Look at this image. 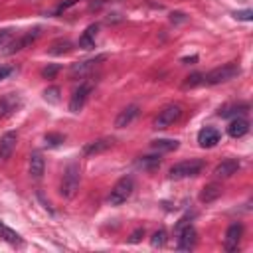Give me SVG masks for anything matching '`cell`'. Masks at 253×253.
Here are the masks:
<instances>
[{"mask_svg": "<svg viewBox=\"0 0 253 253\" xmlns=\"http://www.w3.org/2000/svg\"><path fill=\"white\" fill-rule=\"evenodd\" d=\"M239 73H241V67L237 63H233V61L231 63H223V65L211 69L208 75H204V83L206 85H219V83H225V81L237 77Z\"/></svg>", "mask_w": 253, "mask_h": 253, "instance_id": "obj_1", "label": "cell"}, {"mask_svg": "<svg viewBox=\"0 0 253 253\" xmlns=\"http://www.w3.org/2000/svg\"><path fill=\"white\" fill-rule=\"evenodd\" d=\"M204 168V160H198V158H190V160H182L178 164H174L168 172V176L172 180H182V178H192V176H198Z\"/></svg>", "mask_w": 253, "mask_h": 253, "instance_id": "obj_2", "label": "cell"}, {"mask_svg": "<svg viewBox=\"0 0 253 253\" xmlns=\"http://www.w3.org/2000/svg\"><path fill=\"white\" fill-rule=\"evenodd\" d=\"M132 190H134L132 178H130V176H123V178L113 186V190H111L107 202H109L111 206H121V204H125V202L130 198Z\"/></svg>", "mask_w": 253, "mask_h": 253, "instance_id": "obj_3", "label": "cell"}, {"mask_svg": "<svg viewBox=\"0 0 253 253\" xmlns=\"http://www.w3.org/2000/svg\"><path fill=\"white\" fill-rule=\"evenodd\" d=\"M180 117H182V107H180V105H166V107L156 115L152 126H154L156 130H164V128L172 126Z\"/></svg>", "mask_w": 253, "mask_h": 253, "instance_id": "obj_4", "label": "cell"}, {"mask_svg": "<svg viewBox=\"0 0 253 253\" xmlns=\"http://www.w3.org/2000/svg\"><path fill=\"white\" fill-rule=\"evenodd\" d=\"M77 190H79V166L77 164H69L65 174H63L59 192H61L63 198H73Z\"/></svg>", "mask_w": 253, "mask_h": 253, "instance_id": "obj_5", "label": "cell"}, {"mask_svg": "<svg viewBox=\"0 0 253 253\" xmlns=\"http://www.w3.org/2000/svg\"><path fill=\"white\" fill-rule=\"evenodd\" d=\"M91 89H93V85H91L89 81H85V83H81V85L73 91L71 101H69V111H71V113H79V111L85 107V103H87V99H89V95H91Z\"/></svg>", "mask_w": 253, "mask_h": 253, "instance_id": "obj_6", "label": "cell"}, {"mask_svg": "<svg viewBox=\"0 0 253 253\" xmlns=\"http://www.w3.org/2000/svg\"><path fill=\"white\" fill-rule=\"evenodd\" d=\"M38 36H40V28L26 32L24 36H20V38L12 40L10 43H6V49H4V53H6V55H12V53H16V51H20V49L28 47L30 43H34V42L38 40Z\"/></svg>", "mask_w": 253, "mask_h": 253, "instance_id": "obj_7", "label": "cell"}, {"mask_svg": "<svg viewBox=\"0 0 253 253\" xmlns=\"http://www.w3.org/2000/svg\"><path fill=\"white\" fill-rule=\"evenodd\" d=\"M103 59H105V55H99V57H95V59H85V61H81V63H73L71 69H69V75H71L73 79H83V77H87V75L99 65V61H103Z\"/></svg>", "mask_w": 253, "mask_h": 253, "instance_id": "obj_8", "label": "cell"}, {"mask_svg": "<svg viewBox=\"0 0 253 253\" xmlns=\"http://www.w3.org/2000/svg\"><path fill=\"white\" fill-rule=\"evenodd\" d=\"M196 243H198V233L192 227V223L178 231V249L180 251H190L196 247Z\"/></svg>", "mask_w": 253, "mask_h": 253, "instance_id": "obj_9", "label": "cell"}, {"mask_svg": "<svg viewBox=\"0 0 253 253\" xmlns=\"http://www.w3.org/2000/svg\"><path fill=\"white\" fill-rule=\"evenodd\" d=\"M16 142H18V134L16 132H6L2 138H0V164H4L10 156H12V152H14V148H16Z\"/></svg>", "mask_w": 253, "mask_h": 253, "instance_id": "obj_10", "label": "cell"}, {"mask_svg": "<svg viewBox=\"0 0 253 253\" xmlns=\"http://www.w3.org/2000/svg\"><path fill=\"white\" fill-rule=\"evenodd\" d=\"M241 235H243V225L241 223H231L225 231V251H235L239 247Z\"/></svg>", "mask_w": 253, "mask_h": 253, "instance_id": "obj_11", "label": "cell"}, {"mask_svg": "<svg viewBox=\"0 0 253 253\" xmlns=\"http://www.w3.org/2000/svg\"><path fill=\"white\" fill-rule=\"evenodd\" d=\"M219 142V130L213 128V126H204L200 132H198V144L202 148H211Z\"/></svg>", "mask_w": 253, "mask_h": 253, "instance_id": "obj_12", "label": "cell"}, {"mask_svg": "<svg viewBox=\"0 0 253 253\" xmlns=\"http://www.w3.org/2000/svg\"><path fill=\"white\" fill-rule=\"evenodd\" d=\"M239 160H235V158H227V160H221L215 168H213V176L215 178H229V176H233L237 170H239Z\"/></svg>", "mask_w": 253, "mask_h": 253, "instance_id": "obj_13", "label": "cell"}, {"mask_svg": "<svg viewBox=\"0 0 253 253\" xmlns=\"http://www.w3.org/2000/svg\"><path fill=\"white\" fill-rule=\"evenodd\" d=\"M136 117H138V105H128V107H125V109L117 115L115 126H117V128H125V126H128Z\"/></svg>", "mask_w": 253, "mask_h": 253, "instance_id": "obj_14", "label": "cell"}, {"mask_svg": "<svg viewBox=\"0 0 253 253\" xmlns=\"http://www.w3.org/2000/svg\"><path fill=\"white\" fill-rule=\"evenodd\" d=\"M113 146V138H97V140H91L85 144L83 148V154L85 156H93V154H101L105 150H109Z\"/></svg>", "mask_w": 253, "mask_h": 253, "instance_id": "obj_15", "label": "cell"}, {"mask_svg": "<svg viewBox=\"0 0 253 253\" xmlns=\"http://www.w3.org/2000/svg\"><path fill=\"white\" fill-rule=\"evenodd\" d=\"M249 132V123L245 119H233L229 125H227V134L231 138H241Z\"/></svg>", "mask_w": 253, "mask_h": 253, "instance_id": "obj_16", "label": "cell"}, {"mask_svg": "<svg viewBox=\"0 0 253 253\" xmlns=\"http://www.w3.org/2000/svg\"><path fill=\"white\" fill-rule=\"evenodd\" d=\"M20 105V97L18 95H6V97H2L0 99V119H4V117H8L12 111H16V107Z\"/></svg>", "mask_w": 253, "mask_h": 253, "instance_id": "obj_17", "label": "cell"}, {"mask_svg": "<svg viewBox=\"0 0 253 253\" xmlns=\"http://www.w3.org/2000/svg\"><path fill=\"white\" fill-rule=\"evenodd\" d=\"M97 30H99V26H97V24H91V26L81 34V38H79V47H83V49H91V47H95Z\"/></svg>", "mask_w": 253, "mask_h": 253, "instance_id": "obj_18", "label": "cell"}, {"mask_svg": "<svg viewBox=\"0 0 253 253\" xmlns=\"http://www.w3.org/2000/svg\"><path fill=\"white\" fill-rule=\"evenodd\" d=\"M43 168H45V162H43L42 154L34 152V154L30 156V176H32L34 180H40V178L43 176Z\"/></svg>", "mask_w": 253, "mask_h": 253, "instance_id": "obj_19", "label": "cell"}, {"mask_svg": "<svg viewBox=\"0 0 253 253\" xmlns=\"http://www.w3.org/2000/svg\"><path fill=\"white\" fill-rule=\"evenodd\" d=\"M152 150H158V152H170V150H176L180 146L178 140L174 138H160V140H152Z\"/></svg>", "mask_w": 253, "mask_h": 253, "instance_id": "obj_20", "label": "cell"}, {"mask_svg": "<svg viewBox=\"0 0 253 253\" xmlns=\"http://www.w3.org/2000/svg\"><path fill=\"white\" fill-rule=\"evenodd\" d=\"M219 196H221V186H217V184H208V186L202 190L200 200H202V202H206V204H210V202L217 200Z\"/></svg>", "mask_w": 253, "mask_h": 253, "instance_id": "obj_21", "label": "cell"}, {"mask_svg": "<svg viewBox=\"0 0 253 253\" xmlns=\"http://www.w3.org/2000/svg\"><path fill=\"white\" fill-rule=\"evenodd\" d=\"M69 49H71V43H69L67 40H59V42H55V43L51 45L49 53H51V55H59V53H67Z\"/></svg>", "mask_w": 253, "mask_h": 253, "instance_id": "obj_22", "label": "cell"}, {"mask_svg": "<svg viewBox=\"0 0 253 253\" xmlns=\"http://www.w3.org/2000/svg\"><path fill=\"white\" fill-rule=\"evenodd\" d=\"M150 245H152V247H164V245H166V231H164V229H158V231L150 237Z\"/></svg>", "mask_w": 253, "mask_h": 253, "instance_id": "obj_23", "label": "cell"}, {"mask_svg": "<svg viewBox=\"0 0 253 253\" xmlns=\"http://www.w3.org/2000/svg\"><path fill=\"white\" fill-rule=\"evenodd\" d=\"M202 83H204V75H202V73H192V75L186 77V81H184V89H188V87H196V85H202Z\"/></svg>", "mask_w": 253, "mask_h": 253, "instance_id": "obj_24", "label": "cell"}, {"mask_svg": "<svg viewBox=\"0 0 253 253\" xmlns=\"http://www.w3.org/2000/svg\"><path fill=\"white\" fill-rule=\"evenodd\" d=\"M63 142V134H57V132H49L45 134V144L47 146H57Z\"/></svg>", "mask_w": 253, "mask_h": 253, "instance_id": "obj_25", "label": "cell"}, {"mask_svg": "<svg viewBox=\"0 0 253 253\" xmlns=\"http://www.w3.org/2000/svg\"><path fill=\"white\" fill-rule=\"evenodd\" d=\"M14 38V30L6 28V30H0V47H4L6 43H10Z\"/></svg>", "mask_w": 253, "mask_h": 253, "instance_id": "obj_26", "label": "cell"}, {"mask_svg": "<svg viewBox=\"0 0 253 253\" xmlns=\"http://www.w3.org/2000/svg\"><path fill=\"white\" fill-rule=\"evenodd\" d=\"M57 71H59V65H47V67H43V69H42V75H43V77H47V79H51Z\"/></svg>", "mask_w": 253, "mask_h": 253, "instance_id": "obj_27", "label": "cell"}, {"mask_svg": "<svg viewBox=\"0 0 253 253\" xmlns=\"http://www.w3.org/2000/svg\"><path fill=\"white\" fill-rule=\"evenodd\" d=\"M57 93H59V89H57V87H51V89H45V91H43L45 99H47V101H53V103L59 99V97H57Z\"/></svg>", "mask_w": 253, "mask_h": 253, "instance_id": "obj_28", "label": "cell"}, {"mask_svg": "<svg viewBox=\"0 0 253 253\" xmlns=\"http://www.w3.org/2000/svg\"><path fill=\"white\" fill-rule=\"evenodd\" d=\"M158 164H160V160L156 156H146L140 160V166H158Z\"/></svg>", "mask_w": 253, "mask_h": 253, "instance_id": "obj_29", "label": "cell"}, {"mask_svg": "<svg viewBox=\"0 0 253 253\" xmlns=\"http://www.w3.org/2000/svg\"><path fill=\"white\" fill-rule=\"evenodd\" d=\"M233 16L237 20H251L253 18V10H241V12H235Z\"/></svg>", "mask_w": 253, "mask_h": 253, "instance_id": "obj_30", "label": "cell"}, {"mask_svg": "<svg viewBox=\"0 0 253 253\" xmlns=\"http://www.w3.org/2000/svg\"><path fill=\"white\" fill-rule=\"evenodd\" d=\"M140 235H144V229L142 227H138L132 235H130V243H136V241H140Z\"/></svg>", "mask_w": 253, "mask_h": 253, "instance_id": "obj_31", "label": "cell"}, {"mask_svg": "<svg viewBox=\"0 0 253 253\" xmlns=\"http://www.w3.org/2000/svg\"><path fill=\"white\" fill-rule=\"evenodd\" d=\"M12 73V67H6V65H0V81L6 79L8 75Z\"/></svg>", "mask_w": 253, "mask_h": 253, "instance_id": "obj_32", "label": "cell"}, {"mask_svg": "<svg viewBox=\"0 0 253 253\" xmlns=\"http://www.w3.org/2000/svg\"><path fill=\"white\" fill-rule=\"evenodd\" d=\"M186 225H190V221H188V217H182V219H180V221L176 223V233H178L180 229H184Z\"/></svg>", "mask_w": 253, "mask_h": 253, "instance_id": "obj_33", "label": "cell"}]
</instances>
